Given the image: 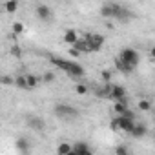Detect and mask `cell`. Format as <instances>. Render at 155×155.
<instances>
[{
	"label": "cell",
	"mask_w": 155,
	"mask_h": 155,
	"mask_svg": "<svg viewBox=\"0 0 155 155\" xmlns=\"http://www.w3.org/2000/svg\"><path fill=\"white\" fill-rule=\"evenodd\" d=\"M17 150H18V151H24V153H28V151L31 150V146H29V140L20 137V139L17 140Z\"/></svg>",
	"instance_id": "cell-16"
},
{
	"label": "cell",
	"mask_w": 155,
	"mask_h": 155,
	"mask_svg": "<svg viewBox=\"0 0 155 155\" xmlns=\"http://www.w3.org/2000/svg\"><path fill=\"white\" fill-rule=\"evenodd\" d=\"M40 79H42L44 84H51V82H55V73H53V71H46Z\"/></svg>",
	"instance_id": "cell-22"
},
{
	"label": "cell",
	"mask_w": 155,
	"mask_h": 155,
	"mask_svg": "<svg viewBox=\"0 0 155 155\" xmlns=\"http://www.w3.org/2000/svg\"><path fill=\"white\" fill-rule=\"evenodd\" d=\"M101 77H102V82H111V69H104Z\"/></svg>",
	"instance_id": "cell-27"
},
{
	"label": "cell",
	"mask_w": 155,
	"mask_h": 155,
	"mask_svg": "<svg viewBox=\"0 0 155 155\" xmlns=\"http://www.w3.org/2000/svg\"><path fill=\"white\" fill-rule=\"evenodd\" d=\"M71 153H73V155H91L93 150H91L86 142H75V144L71 146Z\"/></svg>",
	"instance_id": "cell-9"
},
{
	"label": "cell",
	"mask_w": 155,
	"mask_h": 155,
	"mask_svg": "<svg viewBox=\"0 0 155 155\" xmlns=\"http://www.w3.org/2000/svg\"><path fill=\"white\" fill-rule=\"evenodd\" d=\"M64 42L68 44V46H73L77 40L81 38V35H79V31H75V29H66V33H64Z\"/></svg>",
	"instance_id": "cell-12"
},
{
	"label": "cell",
	"mask_w": 155,
	"mask_h": 155,
	"mask_svg": "<svg viewBox=\"0 0 155 155\" xmlns=\"http://www.w3.org/2000/svg\"><path fill=\"white\" fill-rule=\"evenodd\" d=\"M69 55H71V57H73V58H75V57H81V55H82V53H81V51H77V49H75V48H71V49H69Z\"/></svg>",
	"instance_id": "cell-29"
},
{
	"label": "cell",
	"mask_w": 155,
	"mask_h": 155,
	"mask_svg": "<svg viewBox=\"0 0 155 155\" xmlns=\"http://www.w3.org/2000/svg\"><path fill=\"white\" fill-rule=\"evenodd\" d=\"M119 58H120L122 62H126V64L137 68V64H139V60H140V55H139V51L133 49V48H122L120 53H119Z\"/></svg>",
	"instance_id": "cell-3"
},
{
	"label": "cell",
	"mask_w": 155,
	"mask_h": 155,
	"mask_svg": "<svg viewBox=\"0 0 155 155\" xmlns=\"http://www.w3.org/2000/svg\"><path fill=\"white\" fill-rule=\"evenodd\" d=\"M0 84H2V86H13V77H9V75H0Z\"/></svg>",
	"instance_id": "cell-24"
},
{
	"label": "cell",
	"mask_w": 155,
	"mask_h": 155,
	"mask_svg": "<svg viewBox=\"0 0 155 155\" xmlns=\"http://www.w3.org/2000/svg\"><path fill=\"white\" fill-rule=\"evenodd\" d=\"M128 153H130L128 146H117L115 148V155H128Z\"/></svg>",
	"instance_id": "cell-26"
},
{
	"label": "cell",
	"mask_w": 155,
	"mask_h": 155,
	"mask_svg": "<svg viewBox=\"0 0 155 155\" xmlns=\"http://www.w3.org/2000/svg\"><path fill=\"white\" fill-rule=\"evenodd\" d=\"M130 135L133 137V139H144L146 135H148V126L146 124H133V128H131V131H130Z\"/></svg>",
	"instance_id": "cell-11"
},
{
	"label": "cell",
	"mask_w": 155,
	"mask_h": 155,
	"mask_svg": "<svg viewBox=\"0 0 155 155\" xmlns=\"http://www.w3.org/2000/svg\"><path fill=\"white\" fill-rule=\"evenodd\" d=\"M18 0H8V2H6V11L9 13V15H13L17 9H18Z\"/></svg>",
	"instance_id": "cell-19"
},
{
	"label": "cell",
	"mask_w": 155,
	"mask_h": 155,
	"mask_svg": "<svg viewBox=\"0 0 155 155\" xmlns=\"http://www.w3.org/2000/svg\"><path fill=\"white\" fill-rule=\"evenodd\" d=\"M119 9H120V4H115V2H108L101 8V15L106 18V20H115L117 15H119Z\"/></svg>",
	"instance_id": "cell-6"
},
{
	"label": "cell",
	"mask_w": 155,
	"mask_h": 155,
	"mask_svg": "<svg viewBox=\"0 0 155 155\" xmlns=\"http://www.w3.org/2000/svg\"><path fill=\"white\" fill-rule=\"evenodd\" d=\"M108 99H111V101H120V102H128V93H126V90H124L122 86L111 84V86H110V95H108Z\"/></svg>",
	"instance_id": "cell-7"
},
{
	"label": "cell",
	"mask_w": 155,
	"mask_h": 155,
	"mask_svg": "<svg viewBox=\"0 0 155 155\" xmlns=\"http://www.w3.org/2000/svg\"><path fill=\"white\" fill-rule=\"evenodd\" d=\"M75 91L79 93V95H86V93H88V86H86L84 82H79V84L75 86Z\"/></svg>",
	"instance_id": "cell-25"
},
{
	"label": "cell",
	"mask_w": 155,
	"mask_h": 155,
	"mask_svg": "<svg viewBox=\"0 0 155 155\" xmlns=\"http://www.w3.org/2000/svg\"><path fill=\"white\" fill-rule=\"evenodd\" d=\"M110 82H102V86H97L95 90H93V93H95V97H99V99H108V95H110Z\"/></svg>",
	"instance_id": "cell-13"
},
{
	"label": "cell",
	"mask_w": 155,
	"mask_h": 155,
	"mask_svg": "<svg viewBox=\"0 0 155 155\" xmlns=\"http://www.w3.org/2000/svg\"><path fill=\"white\" fill-rule=\"evenodd\" d=\"M11 31H13V35H15V37H18V35H22V33L26 31V28H24V24H22V22H13Z\"/></svg>",
	"instance_id": "cell-20"
},
{
	"label": "cell",
	"mask_w": 155,
	"mask_h": 155,
	"mask_svg": "<svg viewBox=\"0 0 155 155\" xmlns=\"http://www.w3.org/2000/svg\"><path fill=\"white\" fill-rule=\"evenodd\" d=\"M106 28H108V29H113V24H111V20H108V22H106Z\"/></svg>",
	"instance_id": "cell-30"
},
{
	"label": "cell",
	"mask_w": 155,
	"mask_h": 155,
	"mask_svg": "<svg viewBox=\"0 0 155 155\" xmlns=\"http://www.w3.org/2000/svg\"><path fill=\"white\" fill-rule=\"evenodd\" d=\"M117 126H119V131H124V133H130L133 124H135V119H130V117H124V115H117Z\"/></svg>",
	"instance_id": "cell-8"
},
{
	"label": "cell",
	"mask_w": 155,
	"mask_h": 155,
	"mask_svg": "<svg viewBox=\"0 0 155 155\" xmlns=\"http://www.w3.org/2000/svg\"><path fill=\"white\" fill-rule=\"evenodd\" d=\"M57 153L58 155H69L71 153V144L69 142H60L57 146Z\"/></svg>",
	"instance_id": "cell-17"
},
{
	"label": "cell",
	"mask_w": 155,
	"mask_h": 155,
	"mask_svg": "<svg viewBox=\"0 0 155 155\" xmlns=\"http://www.w3.org/2000/svg\"><path fill=\"white\" fill-rule=\"evenodd\" d=\"M51 64L62 71H66L69 77H73V79H81V77H84V68L81 64H77L73 60H66V58H60V57H49Z\"/></svg>",
	"instance_id": "cell-1"
},
{
	"label": "cell",
	"mask_w": 155,
	"mask_h": 155,
	"mask_svg": "<svg viewBox=\"0 0 155 155\" xmlns=\"http://www.w3.org/2000/svg\"><path fill=\"white\" fill-rule=\"evenodd\" d=\"M9 53H11V57H15V58H20L24 51H22V48H20L18 44H13V46L9 48Z\"/></svg>",
	"instance_id": "cell-21"
},
{
	"label": "cell",
	"mask_w": 155,
	"mask_h": 155,
	"mask_svg": "<svg viewBox=\"0 0 155 155\" xmlns=\"http://www.w3.org/2000/svg\"><path fill=\"white\" fill-rule=\"evenodd\" d=\"M139 110H140V111H150V110H151V102H150L148 99H140V101H139Z\"/></svg>",
	"instance_id": "cell-23"
},
{
	"label": "cell",
	"mask_w": 155,
	"mask_h": 155,
	"mask_svg": "<svg viewBox=\"0 0 155 155\" xmlns=\"http://www.w3.org/2000/svg\"><path fill=\"white\" fill-rule=\"evenodd\" d=\"M26 126L29 130H33V131L42 133L46 130V120L42 117H38V115H26Z\"/></svg>",
	"instance_id": "cell-5"
},
{
	"label": "cell",
	"mask_w": 155,
	"mask_h": 155,
	"mask_svg": "<svg viewBox=\"0 0 155 155\" xmlns=\"http://www.w3.org/2000/svg\"><path fill=\"white\" fill-rule=\"evenodd\" d=\"M110 128H111L113 131H119V126H117V119H111V122H110Z\"/></svg>",
	"instance_id": "cell-28"
},
{
	"label": "cell",
	"mask_w": 155,
	"mask_h": 155,
	"mask_svg": "<svg viewBox=\"0 0 155 155\" xmlns=\"http://www.w3.org/2000/svg\"><path fill=\"white\" fill-rule=\"evenodd\" d=\"M117 68H119V71L120 73H124V75H130V73H133V66H130V64H126V62H122L120 58H117Z\"/></svg>",
	"instance_id": "cell-15"
},
{
	"label": "cell",
	"mask_w": 155,
	"mask_h": 155,
	"mask_svg": "<svg viewBox=\"0 0 155 155\" xmlns=\"http://www.w3.org/2000/svg\"><path fill=\"white\" fill-rule=\"evenodd\" d=\"M84 38H86V42H88L90 53H93V51H101V49H102V46H104V42H106L104 35H99V33H90V35H84Z\"/></svg>",
	"instance_id": "cell-4"
},
{
	"label": "cell",
	"mask_w": 155,
	"mask_h": 155,
	"mask_svg": "<svg viewBox=\"0 0 155 155\" xmlns=\"http://www.w3.org/2000/svg\"><path fill=\"white\" fill-rule=\"evenodd\" d=\"M13 86L20 88V90H28V86H26V75H18V77H15V79H13Z\"/></svg>",
	"instance_id": "cell-18"
},
{
	"label": "cell",
	"mask_w": 155,
	"mask_h": 155,
	"mask_svg": "<svg viewBox=\"0 0 155 155\" xmlns=\"http://www.w3.org/2000/svg\"><path fill=\"white\" fill-rule=\"evenodd\" d=\"M0 75H2V73H0Z\"/></svg>",
	"instance_id": "cell-31"
},
{
	"label": "cell",
	"mask_w": 155,
	"mask_h": 155,
	"mask_svg": "<svg viewBox=\"0 0 155 155\" xmlns=\"http://www.w3.org/2000/svg\"><path fill=\"white\" fill-rule=\"evenodd\" d=\"M35 15H37L38 20H49L51 18V8L46 6V4H38L35 8Z\"/></svg>",
	"instance_id": "cell-10"
},
{
	"label": "cell",
	"mask_w": 155,
	"mask_h": 155,
	"mask_svg": "<svg viewBox=\"0 0 155 155\" xmlns=\"http://www.w3.org/2000/svg\"><path fill=\"white\" fill-rule=\"evenodd\" d=\"M53 113H55V117H58V119H62V120H73V119H77V117L81 115V111L77 110L75 106L66 104V102L55 104V106H53Z\"/></svg>",
	"instance_id": "cell-2"
},
{
	"label": "cell",
	"mask_w": 155,
	"mask_h": 155,
	"mask_svg": "<svg viewBox=\"0 0 155 155\" xmlns=\"http://www.w3.org/2000/svg\"><path fill=\"white\" fill-rule=\"evenodd\" d=\"M40 82H42L40 77H37V75H33V73H28V75H26V86H28V90H35V88H38Z\"/></svg>",
	"instance_id": "cell-14"
}]
</instances>
